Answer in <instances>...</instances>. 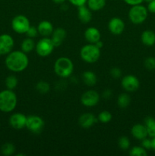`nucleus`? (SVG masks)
Instances as JSON below:
<instances>
[{"mask_svg": "<svg viewBox=\"0 0 155 156\" xmlns=\"http://www.w3.org/2000/svg\"><path fill=\"white\" fill-rule=\"evenodd\" d=\"M29 64V59L27 53L22 50L12 51L8 54L5 59L6 67L15 73H20L27 69Z\"/></svg>", "mask_w": 155, "mask_h": 156, "instance_id": "obj_1", "label": "nucleus"}, {"mask_svg": "<svg viewBox=\"0 0 155 156\" xmlns=\"http://www.w3.org/2000/svg\"><path fill=\"white\" fill-rule=\"evenodd\" d=\"M17 105V96L12 90L0 91V111L5 113L12 112Z\"/></svg>", "mask_w": 155, "mask_h": 156, "instance_id": "obj_2", "label": "nucleus"}, {"mask_svg": "<svg viewBox=\"0 0 155 156\" xmlns=\"http://www.w3.org/2000/svg\"><path fill=\"white\" fill-rule=\"evenodd\" d=\"M74 70L73 62L69 58L62 56L56 59L54 64V71L58 76L67 78L71 75Z\"/></svg>", "mask_w": 155, "mask_h": 156, "instance_id": "obj_3", "label": "nucleus"}, {"mask_svg": "<svg viewBox=\"0 0 155 156\" xmlns=\"http://www.w3.org/2000/svg\"><path fill=\"white\" fill-rule=\"evenodd\" d=\"M82 60L88 63H94L97 62L100 56V49L95 44H89L84 46L80 52Z\"/></svg>", "mask_w": 155, "mask_h": 156, "instance_id": "obj_4", "label": "nucleus"}, {"mask_svg": "<svg viewBox=\"0 0 155 156\" xmlns=\"http://www.w3.org/2000/svg\"><path fill=\"white\" fill-rule=\"evenodd\" d=\"M147 8L141 4L132 5L129 12V20L135 24H142L147 19Z\"/></svg>", "mask_w": 155, "mask_h": 156, "instance_id": "obj_5", "label": "nucleus"}, {"mask_svg": "<svg viewBox=\"0 0 155 156\" xmlns=\"http://www.w3.org/2000/svg\"><path fill=\"white\" fill-rule=\"evenodd\" d=\"M54 47L51 39L48 37H45L40 40L35 46L36 53L42 57H46L51 54L54 50Z\"/></svg>", "mask_w": 155, "mask_h": 156, "instance_id": "obj_6", "label": "nucleus"}, {"mask_svg": "<svg viewBox=\"0 0 155 156\" xmlns=\"http://www.w3.org/2000/svg\"><path fill=\"white\" fill-rule=\"evenodd\" d=\"M30 21L23 15H16L12 21V27L18 34H26L30 27Z\"/></svg>", "mask_w": 155, "mask_h": 156, "instance_id": "obj_7", "label": "nucleus"}, {"mask_svg": "<svg viewBox=\"0 0 155 156\" xmlns=\"http://www.w3.org/2000/svg\"><path fill=\"white\" fill-rule=\"evenodd\" d=\"M44 127V121L40 117L36 115H30L27 117L26 128L33 133L37 134L42 132Z\"/></svg>", "mask_w": 155, "mask_h": 156, "instance_id": "obj_8", "label": "nucleus"}, {"mask_svg": "<svg viewBox=\"0 0 155 156\" xmlns=\"http://www.w3.org/2000/svg\"><path fill=\"white\" fill-rule=\"evenodd\" d=\"M100 94L94 90H89L84 93L81 98V102L85 107H94L98 104Z\"/></svg>", "mask_w": 155, "mask_h": 156, "instance_id": "obj_9", "label": "nucleus"}, {"mask_svg": "<svg viewBox=\"0 0 155 156\" xmlns=\"http://www.w3.org/2000/svg\"><path fill=\"white\" fill-rule=\"evenodd\" d=\"M122 86L126 91L133 92L138 89L140 82L136 76L133 75H128L124 76L122 79Z\"/></svg>", "mask_w": 155, "mask_h": 156, "instance_id": "obj_10", "label": "nucleus"}, {"mask_svg": "<svg viewBox=\"0 0 155 156\" xmlns=\"http://www.w3.org/2000/svg\"><path fill=\"white\" fill-rule=\"evenodd\" d=\"M14 47V40L7 34L0 35V53L2 55L9 54Z\"/></svg>", "mask_w": 155, "mask_h": 156, "instance_id": "obj_11", "label": "nucleus"}, {"mask_svg": "<svg viewBox=\"0 0 155 156\" xmlns=\"http://www.w3.org/2000/svg\"><path fill=\"white\" fill-rule=\"evenodd\" d=\"M27 117L21 113L13 114L9 118V123L14 129H21L26 127Z\"/></svg>", "mask_w": 155, "mask_h": 156, "instance_id": "obj_12", "label": "nucleus"}, {"mask_svg": "<svg viewBox=\"0 0 155 156\" xmlns=\"http://www.w3.org/2000/svg\"><path fill=\"white\" fill-rule=\"evenodd\" d=\"M109 30L114 35H119L125 29V23L121 18H112L108 23Z\"/></svg>", "mask_w": 155, "mask_h": 156, "instance_id": "obj_13", "label": "nucleus"}, {"mask_svg": "<svg viewBox=\"0 0 155 156\" xmlns=\"http://www.w3.org/2000/svg\"><path fill=\"white\" fill-rule=\"evenodd\" d=\"M97 122L95 116L91 113H85L81 114L78 118V124L81 127L88 129L93 126V125Z\"/></svg>", "mask_w": 155, "mask_h": 156, "instance_id": "obj_14", "label": "nucleus"}, {"mask_svg": "<svg viewBox=\"0 0 155 156\" xmlns=\"http://www.w3.org/2000/svg\"><path fill=\"white\" fill-rule=\"evenodd\" d=\"M84 37L86 41L90 44H95L96 43L100 41L101 34L100 30L94 27H90L84 31Z\"/></svg>", "mask_w": 155, "mask_h": 156, "instance_id": "obj_15", "label": "nucleus"}, {"mask_svg": "<svg viewBox=\"0 0 155 156\" xmlns=\"http://www.w3.org/2000/svg\"><path fill=\"white\" fill-rule=\"evenodd\" d=\"M66 31L65 29L62 27H58V28L53 30V34H51V41L53 42L55 47H59L63 42L65 38L66 37Z\"/></svg>", "mask_w": 155, "mask_h": 156, "instance_id": "obj_16", "label": "nucleus"}, {"mask_svg": "<svg viewBox=\"0 0 155 156\" xmlns=\"http://www.w3.org/2000/svg\"><path fill=\"white\" fill-rule=\"evenodd\" d=\"M131 133H132V135L138 140H144L147 138L148 136L145 125L141 124V123H137L134 125L131 129Z\"/></svg>", "mask_w": 155, "mask_h": 156, "instance_id": "obj_17", "label": "nucleus"}, {"mask_svg": "<svg viewBox=\"0 0 155 156\" xmlns=\"http://www.w3.org/2000/svg\"><path fill=\"white\" fill-rule=\"evenodd\" d=\"M78 10V17L79 20L84 24L90 22L92 19V13L91 10L88 7L85 6L84 5L81 6H79Z\"/></svg>", "mask_w": 155, "mask_h": 156, "instance_id": "obj_18", "label": "nucleus"}, {"mask_svg": "<svg viewBox=\"0 0 155 156\" xmlns=\"http://www.w3.org/2000/svg\"><path fill=\"white\" fill-rule=\"evenodd\" d=\"M37 30L39 34L45 37L50 36L53 34L54 29L51 22L49 21H42L38 24Z\"/></svg>", "mask_w": 155, "mask_h": 156, "instance_id": "obj_19", "label": "nucleus"}, {"mask_svg": "<svg viewBox=\"0 0 155 156\" xmlns=\"http://www.w3.org/2000/svg\"><path fill=\"white\" fill-rule=\"evenodd\" d=\"M141 42L146 46H153L155 44V33L152 30H144L141 36Z\"/></svg>", "mask_w": 155, "mask_h": 156, "instance_id": "obj_20", "label": "nucleus"}, {"mask_svg": "<svg viewBox=\"0 0 155 156\" xmlns=\"http://www.w3.org/2000/svg\"><path fill=\"white\" fill-rule=\"evenodd\" d=\"M88 7L94 12H98L106 5V0H88Z\"/></svg>", "mask_w": 155, "mask_h": 156, "instance_id": "obj_21", "label": "nucleus"}, {"mask_svg": "<svg viewBox=\"0 0 155 156\" xmlns=\"http://www.w3.org/2000/svg\"><path fill=\"white\" fill-rule=\"evenodd\" d=\"M82 79L85 85L88 86H94L97 83V76L91 71L84 72L82 74Z\"/></svg>", "mask_w": 155, "mask_h": 156, "instance_id": "obj_22", "label": "nucleus"}, {"mask_svg": "<svg viewBox=\"0 0 155 156\" xmlns=\"http://www.w3.org/2000/svg\"><path fill=\"white\" fill-rule=\"evenodd\" d=\"M144 122H145V126L147 128L148 136L151 138L155 137V119L149 117L145 119Z\"/></svg>", "mask_w": 155, "mask_h": 156, "instance_id": "obj_23", "label": "nucleus"}, {"mask_svg": "<svg viewBox=\"0 0 155 156\" xmlns=\"http://www.w3.org/2000/svg\"><path fill=\"white\" fill-rule=\"evenodd\" d=\"M35 46L36 44H35L33 40L30 37H27L24 39L21 43V50L25 53H30L35 48Z\"/></svg>", "mask_w": 155, "mask_h": 156, "instance_id": "obj_24", "label": "nucleus"}, {"mask_svg": "<svg viewBox=\"0 0 155 156\" xmlns=\"http://www.w3.org/2000/svg\"><path fill=\"white\" fill-rule=\"evenodd\" d=\"M131 102V98L126 93L121 94L117 99V105L120 108H126Z\"/></svg>", "mask_w": 155, "mask_h": 156, "instance_id": "obj_25", "label": "nucleus"}, {"mask_svg": "<svg viewBox=\"0 0 155 156\" xmlns=\"http://www.w3.org/2000/svg\"><path fill=\"white\" fill-rule=\"evenodd\" d=\"M15 151V147L12 143H6L2 145L1 148V152L2 155L9 156L13 155Z\"/></svg>", "mask_w": 155, "mask_h": 156, "instance_id": "obj_26", "label": "nucleus"}, {"mask_svg": "<svg viewBox=\"0 0 155 156\" xmlns=\"http://www.w3.org/2000/svg\"><path fill=\"white\" fill-rule=\"evenodd\" d=\"M131 156H147V152L142 146H134L129 151Z\"/></svg>", "mask_w": 155, "mask_h": 156, "instance_id": "obj_27", "label": "nucleus"}, {"mask_svg": "<svg viewBox=\"0 0 155 156\" xmlns=\"http://www.w3.org/2000/svg\"><path fill=\"white\" fill-rule=\"evenodd\" d=\"M112 117V116L110 112H109V111H101V112L98 114L97 120H98L100 123H107L111 121Z\"/></svg>", "mask_w": 155, "mask_h": 156, "instance_id": "obj_28", "label": "nucleus"}, {"mask_svg": "<svg viewBox=\"0 0 155 156\" xmlns=\"http://www.w3.org/2000/svg\"><path fill=\"white\" fill-rule=\"evenodd\" d=\"M36 89L40 94H46L50 91V86L48 82L40 81V82H37V84L36 85Z\"/></svg>", "mask_w": 155, "mask_h": 156, "instance_id": "obj_29", "label": "nucleus"}, {"mask_svg": "<svg viewBox=\"0 0 155 156\" xmlns=\"http://www.w3.org/2000/svg\"><path fill=\"white\" fill-rule=\"evenodd\" d=\"M5 85L8 89L13 90L18 85V79L15 76H9L5 79Z\"/></svg>", "mask_w": 155, "mask_h": 156, "instance_id": "obj_30", "label": "nucleus"}, {"mask_svg": "<svg viewBox=\"0 0 155 156\" xmlns=\"http://www.w3.org/2000/svg\"><path fill=\"white\" fill-rule=\"evenodd\" d=\"M119 146L120 149H122V150H127L129 149V146H130V141H129V138L127 136H121L119 139L118 141Z\"/></svg>", "mask_w": 155, "mask_h": 156, "instance_id": "obj_31", "label": "nucleus"}, {"mask_svg": "<svg viewBox=\"0 0 155 156\" xmlns=\"http://www.w3.org/2000/svg\"><path fill=\"white\" fill-rule=\"evenodd\" d=\"M144 66L146 69L149 70L155 69V58L154 57H148L144 60Z\"/></svg>", "mask_w": 155, "mask_h": 156, "instance_id": "obj_32", "label": "nucleus"}, {"mask_svg": "<svg viewBox=\"0 0 155 156\" xmlns=\"http://www.w3.org/2000/svg\"><path fill=\"white\" fill-rule=\"evenodd\" d=\"M38 30L37 27H35L34 26H30L29 29L27 30V31L26 32V34H27V37H30V38H33L36 37L38 34Z\"/></svg>", "mask_w": 155, "mask_h": 156, "instance_id": "obj_33", "label": "nucleus"}, {"mask_svg": "<svg viewBox=\"0 0 155 156\" xmlns=\"http://www.w3.org/2000/svg\"><path fill=\"white\" fill-rule=\"evenodd\" d=\"M110 75L112 76V77L115 78V79H119L122 75L121 69H119V68H112L110 70Z\"/></svg>", "mask_w": 155, "mask_h": 156, "instance_id": "obj_34", "label": "nucleus"}, {"mask_svg": "<svg viewBox=\"0 0 155 156\" xmlns=\"http://www.w3.org/2000/svg\"><path fill=\"white\" fill-rule=\"evenodd\" d=\"M142 143H141V145H142V147L144 148L145 149H151V140H149V139H144V140H141Z\"/></svg>", "mask_w": 155, "mask_h": 156, "instance_id": "obj_35", "label": "nucleus"}, {"mask_svg": "<svg viewBox=\"0 0 155 156\" xmlns=\"http://www.w3.org/2000/svg\"><path fill=\"white\" fill-rule=\"evenodd\" d=\"M68 1H69L70 3H71L73 5L79 7V6L84 5L86 4L88 0H68Z\"/></svg>", "mask_w": 155, "mask_h": 156, "instance_id": "obj_36", "label": "nucleus"}, {"mask_svg": "<svg viewBox=\"0 0 155 156\" xmlns=\"http://www.w3.org/2000/svg\"><path fill=\"white\" fill-rule=\"evenodd\" d=\"M126 4L129 5H136L141 4L144 0H123Z\"/></svg>", "mask_w": 155, "mask_h": 156, "instance_id": "obj_37", "label": "nucleus"}, {"mask_svg": "<svg viewBox=\"0 0 155 156\" xmlns=\"http://www.w3.org/2000/svg\"><path fill=\"white\" fill-rule=\"evenodd\" d=\"M147 11L151 13L155 14V0L149 2L148 5H147Z\"/></svg>", "mask_w": 155, "mask_h": 156, "instance_id": "obj_38", "label": "nucleus"}, {"mask_svg": "<svg viewBox=\"0 0 155 156\" xmlns=\"http://www.w3.org/2000/svg\"><path fill=\"white\" fill-rule=\"evenodd\" d=\"M111 94H112V91H111L109 89H107L103 92V97H104L105 98H109Z\"/></svg>", "mask_w": 155, "mask_h": 156, "instance_id": "obj_39", "label": "nucleus"}, {"mask_svg": "<svg viewBox=\"0 0 155 156\" xmlns=\"http://www.w3.org/2000/svg\"><path fill=\"white\" fill-rule=\"evenodd\" d=\"M95 45L97 46V47H99V48L100 49H101L102 47H103V42H102L101 41H99L98 42H97L95 44Z\"/></svg>", "mask_w": 155, "mask_h": 156, "instance_id": "obj_40", "label": "nucleus"}, {"mask_svg": "<svg viewBox=\"0 0 155 156\" xmlns=\"http://www.w3.org/2000/svg\"><path fill=\"white\" fill-rule=\"evenodd\" d=\"M151 149L155 150V137H153L151 140Z\"/></svg>", "mask_w": 155, "mask_h": 156, "instance_id": "obj_41", "label": "nucleus"}, {"mask_svg": "<svg viewBox=\"0 0 155 156\" xmlns=\"http://www.w3.org/2000/svg\"><path fill=\"white\" fill-rule=\"evenodd\" d=\"M65 0H53V2H54L56 4H62L63 2H65Z\"/></svg>", "mask_w": 155, "mask_h": 156, "instance_id": "obj_42", "label": "nucleus"}, {"mask_svg": "<svg viewBox=\"0 0 155 156\" xmlns=\"http://www.w3.org/2000/svg\"><path fill=\"white\" fill-rule=\"evenodd\" d=\"M144 1H146V2H149L152 1V0H144Z\"/></svg>", "mask_w": 155, "mask_h": 156, "instance_id": "obj_43", "label": "nucleus"}, {"mask_svg": "<svg viewBox=\"0 0 155 156\" xmlns=\"http://www.w3.org/2000/svg\"><path fill=\"white\" fill-rule=\"evenodd\" d=\"M1 55H2V54H1V53H0V56H1Z\"/></svg>", "mask_w": 155, "mask_h": 156, "instance_id": "obj_44", "label": "nucleus"}]
</instances>
